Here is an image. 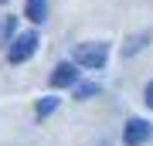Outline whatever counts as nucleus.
I'll use <instances>...</instances> for the list:
<instances>
[{
	"instance_id": "f03ea898",
	"label": "nucleus",
	"mask_w": 153,
	"mask_h": 146,
	"mask_svg": "<svg viewBox=\"0 0 153 146\" xmlns=\"http://www.w3.org/2000/svg\"><path fill=\"white\" fill-rule=\"evenodd\" d=\"M38 44H41V41H38V34H34V31L21 34V38H14L10 48H7V61H10V65H24V61L38 51Z\"/></svg>"
},
{
	"instance_id": "423d86ee",
	"label": "nucleus",
	"mask_w": 153,
	"mask_h": 146,
	"mask_svg": "<svg viewBox=\"0 0 153 146\" xmlns=\"http://www.w3.org/2000/svg\"><path fill=\"white\" fill-rule=\"evenodd\" d=\"M55 109H58V99H55V95L41 99V102H38V119H48V116L55 112Z\"/></svg>"
},
{
	"instance_id": "1a4fd4ad",
	"label": "nucleus",
	"mask_w": 153,
	"mask_h": 146,
	"mask_svg": "<svg viewBox=\"0 0 153 146\" xmlns=\"http://www.w3.org/2000/svg\"><path fill=\"white\" fill-rule=\"evenodd\" d=\"M143 99H146V105L153 109V82H150V85H146V92H143Z\"/></svg>"
},
{
	"instance_id": "39448f33",
	"label": "nucleus",
	"mask_w": 153,
	"mask_h": 146,
	"mask_svg": "<svg viewBox=\"0 0 153 146\" xmlns=\"http://www.w3.org/2000/svg\"><path fill=\"white\" fill-rule=\"evenodd\" d=\"M27 17H31V24L48 21V0H27Z\"/></svg>"
},
{
	"instance_id": "7ed1b4c3",
	"label": "nucleus",
	"mask_w": 153,
	"mask_h": 146,
	"mask_svg": "<svg viewBox=\"0 0 153 146\" xmlns=\"http://www.w3.org/2000/svg\"><path fill=\"white\" fill-rule=\"evenodd\" d=\"M150 122L146 119H129L126 122V133H123V139H126V146H140V143H146L150 139Z\"/></svg>"
},
{
	"instance_id": "0eeeda50",
	"label": "nucleus",
	"mask_w": 153,
	"mask_h": 146,
	"mask_svg": "<svg viewBox=\"0 0 153 146\" xmlns=\"http://www.w3.org/2000/svg\"><path fill=\"white\" fill-rule=\"evenodd\" d=\"M88 95H99V85H78L75 88V99H88Z\"/></svg>"
},
{
	"instance_id": "6e6552de",
	"label": "nucleus",
	"mask_w": 153,
	"mask_h": 146,
	"mask_svg": "<svg viewBox=\"0 0 153 146\" xmlns=\"http://www.w3.org/2000/svg\"><path fill=\"white\" fill-rule=\"evenodd\" d=\"M10 34H14V17H7L4 27H0V38H4V41H10Z\"/></svg>"
},
{
	"instance_id": "9d476101",
	"label": "nucleus",
	"mask_w": 153,
	"mask_h": 146,
	"mask_svg": "<svg viewBox=\"0 0 153 146\" xmlns=\"http://www.w3.org/2000/svg\"><path fill=\"white\" fill-rule=\"evenodd\" d=\"M0 4H4V0H0Z\"/></svg>"
},
{
	"instance_id": "20e7f679",
	"label": "nucleus",
	"mask_w": 153,
	"mask_h": 146,
	"mask_svg": "<svg viewBox=\"0 0 153 146\" xmlns=\"http://www.w3.org/2000/svg\"><path fill=\"white\" fill-rule=\"evenodd\" d=\"M75 78H78V71L71 61H61V65L51 71V85L55 88H68V85H75Z\"/></svg>"
},
{
	"instance_id": "f257e3e1",
	"label": "nucleus",
	"mask_w": 153,
	"mask_h": 146,
	"mask_svg": "<svg viewBox=\"0 0 153 146\" xmlns=\"http://www.w3.org/2000/svg\"><path fill=\"white\" fill-rule=\"evenodd\" d=\"M109 61V48L102 41H88V44H78L75 51V65H85V68H102Z\"/></svg>"
}]
</instances>
